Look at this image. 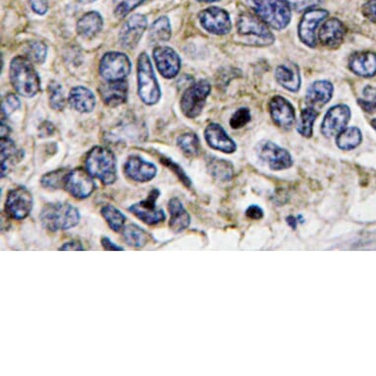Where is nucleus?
Here are the masks:
<instances>
[{
  "mask_svg": "<svg viewBox=\"0 0 376 376\" xmlns=\"http://www.w3.org/2000/svg\"><path fill=\"white\" fill-rule=\"evenodd\" d=\"M10 81L18 94L33 98L40 91V79L32 61L26 56H16L10 63Z\"/></svg>",
  "mask_w": 376,
  "mask_h": 376,
  "instance_id": "1",
  "label": "nucleus"
},
{
  "mask_svg": "<svg viewBox=\"0 0 376 376\" xmlns=\"http://www.w3.org/2000/svg\"><path fill=\"white\" fill-rule=\"evenodd\" d=\"M43 226L51 232L67 231L78 225L81 216L78 209L67 202L49 203L40 215Z\"/></svg>",
  "mask_w": 376,
  "mask_h": 376,
  "instance_id": "2",
  "label": "nucleus"
},
{
  "mask_svg": "<svg viewBox=\"0 0 376 376\" xmlns=\"http://www.w3.org/2000/svg\"><path fill=\"white\" fill-rule=\"evenodd\" d=\"M86 171L98 178L104 185H113L117 180V158L110 149L96 146L91 149L86 156Z\"/></svg>",
  "mask_w": 376,
  "mask_h": 376,
  "instance_id": "3",
  "label": "nucleus"
},
{
  "mask_svg": "<svg viewBox=\"0 0 376 376\" xmlns=\"http://www.w3.org/2000/svg\"><path fill=\"white\" fill-rule=\"evenodd\" d=\"M255 14L268 26L283 30L291 22L292 8L289 0H248Z\"/></svg>",
  "mask_w": 376,
  "mask_h": 376,
  "instance_id": "4",
  "label": "nucleus"
},
{
  "mask_svg": "<svg viewBox=\"0 0 376 376\" xmlns=\"http://www.w3.org/2000/svg\"><path fill=\"white\" fill-rule=\"evenodd\" d=\"M138 95L144 104L156 105L161 99V89L150 58L142 53L137 64Z\"/></svg>",
  "mask_w": 376,
  "mask_h": 376,
  "instance_id": "5",
  "label": "nucleus"
},
{
  "mask_svg": "<svg viewBox=\"0 0 376 376\" xmlns=\"http://www.w3.org/2000/svg\"><path fill=\"white\" fill-rule=\"evenodd\" d=\"M210 92V83L204 79L187 88L180 99V108L183 115L189 119H196L202 113Z\"/></svg>",
  "mask_w": 376,
  "mask_h": 376,
  "instance_id": "6",
  "label": "nucleus"
},
{
  "mask_svg": "<svg viewBox=\"0 0 376 376\" xmlns=\"http://www.w3.org/2000/svg\"><path fill=\"white\" fill-rule=\"evenodd\" d=\"M237 32L242 37L250 38V44L269 45L274 42L273 34L259 17L244 13L237 20Z\"/></svg>",
  "mask_w": 376,
  "mask_h": 376,
  "instance_id": "7",
  "label": "nucleus"
},
{
  "mask_svg": "<svg viewBox=\"0 0 376 376\" xmlns=\"http://www.w3.org/2000/svg\"><path fill=\"white\" fill-rule=\"evenodd\" d=\"M130 71L128 56L119 51L106 54L99 62V74L106 81L124 80Z\"/></svg>",
  "mask_w": 376,
  "mask_h": 376,
  "instance_id": "8",
  "label": "nucleus"
},
{
  "mask_svg": "<svg viewBox=\"0 0 376 376\" xmlns=\"http://www.w3.org/2000/svg\"><path fill=\"white\" fill-rule=\"evenodd\" d=\"M158 196H160V191L158 189H153L147 199L133 204L128 210L146 225H158L166 220L164 210L162 208H158L156 205Z\"/></svg>",
  "mask_w": 376,
  "mask_h": 376,
  "instance_id": "9",
  "label": "nucleus"
},
{
  "mask_svg": "<svg viewBox=\"0 0 376 376\" xmlns=\"http://www.w3.org/2000/svg\"><path fill=\"white\" fill-rule=\"evenodd\" d=\"M33 196L26 187L13 188L8 192L5 201V212L15 220H23L30 215L33 209Z\"/></svg>",
  "mask_w": 376,
  "mask_h": 376,
  "instance_id": "10",
  "label": "nucleus"
},
{
  "mask_svg": "<svg viewBox=\"0 0 376 376\" xmlns=\"http://www.w3.org/2000/svg\"><path fill=\"white\" fill-rule=\"evenodd\" d=\"M199 21L206 31L213 35L223 36L232 30V21L225 9L213 8L204 9L199 14Z\"/></svg>",
  "mask_w": 376,
  "mask_h": 376,
  "instance_id": "11",
  "label": "nucleus"
},
{
  "mask_svg": "<svg viewBox=\"0 0 376 376\" xmlns=\"http://www.w3.org/2000/svg\"><path fill=\"white\" fill-rule=\"evenodd\" d=\"M329 12L321 8H312L305 11L298 25V37L309 47H316V31L319 25L328 17Z\"/></svg>",
  "mask_w": 376,
  "mask_h": 376,
  "instance_id": "12",
  "label": "nucleus"
},
{
  "mask_svg": "<svg viewBox=\"0 0 376 376\" xmlns=\"http://www.w3.org/2000/svg\"><path fill=\"white\" fill-rule=\"evenodd\" d=\"M258 156L273 171H282L293 166L291 154L273 142L265 141L260 144Z\"/></svg>",
  "mask_w": 376,
  "mask_h": 376,
  "instance_id": "13",
  "label": "nucleus"
},
{
  "mask_svg": "<svg viewBox=\"0 0 376 376\" xmlns=\"http://www.w3.org/2000/svg\"><path fill=\"white\" fill-rule=\"evenodd\" d=\"M64 187L75 198L85 199L95 191L96 183L87 171L75 169L68 173Z\"/></svg>",
  "mask_w": 376,
  "mask_h": 376,
  "instance_id": "14",
  "label": "nucleus"
},
{
  "mask_svg": "<svg viewBox=\"0 0 376 376\" xmlns=\"http://www.w3.org/2000/svg\"><path fill=\"white\" fill-rule=\"evenodd\" d=\"M148 27V20L144 15L134 14L130 16L119 32V42L126 49H134L141 40Z\"/></svg>",
  "mask_w": 376,
  "mask_h": 376,
  "instance_id": "15",
  "label": "nucleus"
},
{
  "mask_svg": "<svg viewBox=\"0 0 376 376\" xmlns=\"http://www.w3.org/2000/svg\"><path fill=\"white\" fill-rule=\"evenodd\" d=\"M350 119L351 110L348 106H332L324 117L321 132L325 137H334L346 128V124L350 121Z\"/></svg>",
  "mask_w": 376,
  "mask_h": 376,
  "instance_id": "16",
  "label": "nucleus"
},
{
  "mask_svg": "<svg viewBox=\"0 0 376 376\" xmlns=\"http://www.w3.org/2000/svg\"><path fill=\"white\" fill-rule=\"evenodd\" d=\"M154 60L158 71L166 79H173L180 70L181 61L178 54L169 47H157L153 51Z\"/></svg>",
  "mask_w": 376,
  "mask_h": 376,
  "instance_id": "17",
  "label": "nucleus"
},
{
  "mask_svg": "<svg viewBox=\"0 0 376 376\" xmlns=\"http://www.w3.org/2000/svg\"><path fill=\"white\" fill-rule=\"evenodd\" d=\"M124 171L130 180L137 183H148L155 178L158 169L153 163L138 156H131L124 164Z\"/></svg>",
  "mask_w": 376,
  "mask_h": 376,
  "instance_id": "18",
  "label": "nucleus"
},
{
  "mask_svg": "<svg viewBox=\"0 0 376 376\" xmlns=\"http://www.w3.org/2000/svg\"><path fill=\"white\" fill-rule=\"evenodd\" d=\"M269 110L274 124L283 129H291L296 121L294 106L287 99L275 96L269 103Z\"/></svg>",
  "mask_w": 376,
  "mask_h": 376,
  "instance_id": "19",
  "label": "nucleus"
},
{
  "mask_svg": "<svg viewBox=\"0 0 376 376\" xmlns=\"http://www.w3.org/2000/svg\"><path fill=\"white\" fill-rule=\"evenodd\" d=\"M206 142L214 150L232 154L237 150V145L220 124H211L204 132Z\"/></svg>",
  "mask_w": 376,
  "mask_h": 376,
  "instance_id": "20",
  "label": "nucleus"
},
{
  "mask_svg": "<svg viewBox=\"0 0 376 376\" xmlns=\"http://www.w3.org/2000/svg\"><path fill=\"white\" fill-rule=\"evenodd\" d=\"M99 93L106 106H119L128 101V84L126 80L106 81L99 87Z\"/></svg>",
  "mask_w": 376,
  "mask_h": 376,
  "instance_id": "21",
  "label": "nucleus"
},
{
  "mask_svg": "<svg viewBox=\"0 0 376 376\" xmlns=\"http://www.w3.org/2000/svg\"><path fill=\"white\" fill-rule=\"evenodd\" d=\"M345 34L346 29L343 23L336 18H333L324 23L319 31L318 38L324 47L334 49L343 43Z\"/></svg>",
  "mask_w": 376,
  "mask_h": 376,
  "instance_id": "22",
  "label": "nucleus"
},
{
  "mask_svg": "<svg viewBox=\"0 0 376 376\" xmlns=\"http://www.w3.org/2000/svg\"><path fill=\"white\" fill-rule=\"evenodd\" d=\"M68 103L77 112L88 113L94 110L96 106V97L88 88L78 86L70 91Z\"/></svg>",
  "mask_w": 376,
  "mask_h": 376,
  "instance_id": "23",
  "label": "nucleus"
},
{
  "mask_svg": "<svg viewBox=\"0 0 376 376\" xmlns=\"http://www.w3.org/2000/svg\"><path fill=\"white\" fill-rule=\"evenodd\" d=\"M350 69L361 77H373L376 74V54L371 51L357 53L349 61Z\"/></svg>",
  "mask_w": 376,
  "mask_h": 376,
  "instance_id": "24",
  "label": "nucleus"
},
{
  "mask_svg": "<svg viewBox=\"0 0 376 376\" xmlns=\"http://www.w3.org/2000/svg\"><path fill=\"white\" fill-rule=\"evenodd\" d=\"M275 77L282 87L291 92H298L301 87V75L298 65L287 62L279 65Z\"/></svg>",
  "mask_w": 376,
  "mask_h": 376,
  "instance_id": "25",
  "label": "nucleus"
},
{
  "mask_svg": "<svg viewBox=\"0 0 376 376\" xmlns=\"http://www.w3.org/2000/svg\"><path fill=\"white\" fill-rule=\"evenodd\" d=\"M104 19L97 11L86 13L77 22L76 31L80 37L92 38L103 30Z\"/></svg>",
  "mask_w": 376,
  "mask_h": 376,
  "instance_id": "26",
  "label": "nucleus"
},
{
  "mask_svg": "<svg viewBox=\"0 0 376 376\" xmlns=\"http://www.w3.org/2000/svg\"><path fill=\"white\" fill-rule=\"evenodd\" d=\"M333 85L326 80L316 81L310 86L307 93V102L310 108L323 106L331 99L333 96Z\"/></svg>",
  "mask_w": 376,
  "mask_h": 376,
  "instance_id": "27",
  "label": "nucleus"
},
{
  "mask_svg": "<svg viewBox=\"0 0 376 376\" xmlns=\"http://www.w3.org/2000/svg\"><path fill=\"white\" fill-rule=\"evenodd\" d=\"M169 214H171V221H169V228L173 230L174 233H181L187 228L190 225L189 214L187 210H185V206L181 203L180 199L172 198L169 201Z\"/></svg>",
  "mask_w": 376,
  "mask_h": 376,
  "instance_id": "28",
  "label": "nucleus"
},
{
  "mask_svg": "<svg viewBox=\"0 0 376 376\" xmlns=\"http://www.w3.org/2000/svg\"><path fill=\"white\" fill-rule=\"evenodd\" d=\"M22 158V151L16 148V145L8 136L1 137V176L8 173L10 165L15 164Z\"/></svg>",
  "mask_w": 376,
  "mask_h": 376,
  "instance_id": "29",
  "label": "nucleus"
},
{
  "mask_svg": "<svg viewBox=\"0 0 376 376\" xmlns=\"http://www.w3.org/2000/svg\"><path fill=\"white\" fill-rule=\"evenodd\" d=\"M124 241L135 248H141L146 246L149 242V233L142 228L141 226L135 225V224H129L124 226L122 230Z\"/></svg>",
  "mask_w": 376,
  "mask_h": 376,
  "instance_id": "30",
  "label": "nucleus"
},
{
  "mask_svg": "<svg viewBox=\"0 0 376 376\" xmlns=\"http://www.w3.org/2000/svg\"><path fill=\"white\" fill-rule=\"evenodd\" d=\"M172 37L171 22L167 16H161L149 30V40L151 43L167 42Z\"/></svg>",
  "mask_w": 376,
  "mask_h": 376,
  "instance_id": "31",
  "label": "nucleus"
},
{
  "mask_svg": "<svg viewBox=\"0 0 376 376\" xmlns=\"http://www.w3.org/2000/svg\"><path fill=\"white\" fill-rule=\"evenodd\" d=\"M362 140V131L359 128H348L337 135L336 143L341 150L349 151L357 148Z\"/></svg>",
  "mask_w": 376,
  "mask_h": 376,
  "instance_id": "32",
  "label": "nucleus"
},
{
  "mask_svg": "<svg viewBox=\"0 0 376 376\" xmlns=\"http://www.w3.org/2000/svg\"><path fill=\"white\" fill-rule=\"evenodd\" d=\"M102 216L106 220L108 225L113 232L119 233L124 230L126 224V217L122 214L121 211L117 209L113 205H106L102 208Z\"/></svg>",
  "mask_w": 376,
  "mask_h": 376,
  "instance_id": "33",
  "label": "nucleus"
},
{
  "mask_svg": "<svg viewBox=\"0 0 376 376\" xmlns=\"http://www.w3.org/2000/svg\"><path fill=\"white\" fill-rule=\"evenodd\" d=\"M318 117V113L314 108H307L301 110L296 130L303 137H312L314 132V124Z\"/></svg>",
  "mask_w": 376,
  "mask_h": 376,
  "instance_id": "34",
  "label": "nucleus"
},
{
  "mask_svg": "<svg viewBox=\"0 0 376 376\" xmlns=\"http://www.w3.org/2000/svg\"><path fill=\"white\" fill-rule=\"evenodd\" d=\"M208 167H209L210 173L217 180L228 181L232 178L233 174L232 164L225 160H220L216 158H211Z\"/></svg>",
  "mask_w": 376,
  "mask_h": 376,
  "instance_id": "35",
  "label": "nucleus"
},
{
  "mask_svg": "<svg viewBox=\"0 0 376 376\" xmlns=\"http://www.w3.org/2000/svg\"><path fill=\"white\" fill-rule=\"evenodd\" d=\"M178 145L188 157H197L200 153V141L196 133H185L178 136Z\"/></svg>",
  "mask_w": 376,
  "mask_h": 376,
  "instance_id": "36",
  "label": "nucleus"
},
{
  "mask_svg": "<svg viewBox=\"0 0 376 376\" xmlns=\"http://www.w3.org/2000/svg\"><path fill=\"white\" fill-rule=\"evenodd\" d=\"M69 172L65 169H58V171L51 172L45 174L40 180L43 187L49 188V189L56 190L58 188L64 187L65 180Z\"/></svg>",
  "mask_w": 376,
  "mask_h": 376,
  "instance_id": "37",
  "label": "nucleus"
},
{
  "mask_svg": "<svg viewBox=\"0 0 376 376\" xmlns=\"http://www.w3.org/2000/svg\"><path fill=\"white\" fill-rule=\"evenodd\" d=\"M26 58L32 62L37 63V64H42L45 62V58H47V45L40 40H34L28 45L26 47Z\"/></svg>",
  "mask_w": 376,
  "mask_h": 376,
  "instance_id": "38",
  "label": "nucleus"
},
{
  "mask_svg": "<svg viewBox=\"0 0 376 376\" xmlns=\"http://www.w3.org/2000/svg\"><path fill=\"white\" fill-rule=\"evenodd\" d=\"M49 105L56 110H62L65 108V97L62 86L56 81H51L49 85Z\"/></svg>",
  "mask_w": 376,
  "mask_h": 376,
  "instance_id": "39",
  "label": "nucleus"
},
{
  "mask_svg": "<svg viewBox=\"0 0 376 376\" xmlns=\"http://www.w3.org/2000/svg\"><path fill=\"white\" fill-rule=\"evenodd\" d=\"M146 0H113V12L119 18L126 17Z\"/></svg>",
  "mask_w": 376,
  "mask_h": 376,
  "instance_id": "40",
  "label": "nucleus"
},
{
  "mask_svg": "<svg viewBox=\"0 0 376 376\" xmlns=\"http://www.w3.org/2000/svg\"><path fill=\"white\" fill-rule=\"evenodd\" d=\"M21 106L20 99L14 94H8L2 102V117H8Z\"/></svg>",
  "mask_w": 376,
  "mask_h": 376,
  "instance_id": "41",
  "label": "nucleus"
},
{
  "mask_svg": "<svg viewBox=\"0 0 376 376\" xmlns=\"http://www.w3.org/2000/svg\"><path fill=\"white\" fill-rule=\"evenodd\" d=\"M250 119L251 115L248 108H242L233 113L230 124L233 128L239 129L246 126L250 121Z\"/></svg>",
  "mask_w": 376,
  "mask_h": 376,
  "instance_id": "42",
  "label": "nucleus"
},
{
  "mask_svg": "<svg viewBox=\"0 0 376 376\" xmlns=\"http://www.w3.org/2000/svg\"><path fill=\"white\" fill-rule=\"evenodd\" d=\"M362 13L368 18L369 21L376 23V0H368L362 6Z\"/></svg>",
  "mask_w": 376,
  "mask_h": 376,
  "instance_id": "43",
  "label": "nucleus"
},
{
  "mask_svg": "<svg viewBox=\"0 0 376 376\" xmlns=\"http://www.w3.org/2000/svg\"><path fill=\"white\" fill-rule=\"evenodd\" d=\"M32 10L38 15H45L49 10L47 0H30Z\"/></svg>",
  "mask_w": 376,
  "mask_h": 376,
  "instance_id": "44",
  "label": "nucleus"
},
{
  "mask_svg": "<svg viewBox=\"0 0 376 376\" xmlns=\"http://www.w3.org/2000/svg\"><path fill=\"white\" fill-rule=\"evenodd\" d=\"M296 10H309L318 4V0H290Z\"/></svg>",
  "mask_w": 376,
  "mask_h": 376,
  "instance_id": "45",
  "label": "nucleus"
},
{
  "mask_svg": "<svg viewBox=\"0 0 376 376\" xmlns=\"http://www.w3.org/2000/svg\"><path fill=\"white\" fill-rule=\"evenodd\" d=\"M60 250L62 251H83L85 248H83L82 244L79 241H69L65 242L60 246Z\"/></svg>",
  "mask_w": 376,
  "mask_h": 376,
  "instance_id": "46",
  "label": "nucleus"
},
{
  "mask_svg": "<svg viewBox=\"0 0 376 376\" xmlns=\"http://www.w3.org/2000/svg\"><path fill=\"white\" fill-rule=\"evenodd\" d=\"M246 216L249 219L260 220L263 217V210L257 205H251L246 210Z\"/></svg>",
  "mask_w": 376,
  "mask_h": 376,
  "instance_id": "47",
  "label": "nucleus"
},
{
  "mask_svg": "<svg viewBox=\"0 0 376 376\" xmlns=\"http://www.w3.org/2000/svg\"><path fill=\"white\" fill-rule=\"evenodd\" d=\"M102 246H103L104 249L106 251H124V248L121 246H117L115 242H112V239H108V237H104L101 239Z\"/></svg>",
  "mask_w": 376,
  "mask_h": 376,
  "instance_id": "48",
  "label": "nucleus"
},
{
  "mask_svg": "<svg viewBox=\"0 0 376 376\" xmlns=\"http://www.w3.org/2000/svg\"><path fill=\"white\" fill-rule=\"evenodd\" d=\"M364 95L366 101L371 102V103H376V89L375 88L368 86L364 90Z\"/></svg>",
  "mask_w": 376,
  "mask_h": 376,
  "instance_id": "49",
  "label": "nucleus"
},
{
  "mask_svg": "<svg viewBox=\"0 0 376 376\" xmlns=\"http://www.w3.org/2000/svg\"><path fill=\"white\" fill-rule=\"evenodd\" d=\"M54 132V126L49 122H44V124L40 126V136H49L53 134Z\"/></svg>",
  "mask_w": 376,
  "mask_h": 376,
  "instance_id": "50",
  "label": "nucleus"
},
{
  "mask_svg": "<svg viewBox=\"0 0 376 376\" xmlns=\"http://www.w3.org/2000/svg\"><path fill=\"white\" fill-rule=\"evenodd\" d=\"M287 222L289 226H291L293 228H296V225H298V219L294 218L293 216L287 217Z\"/></svg>",
  "mask_w": 376,
  "mask_h": 376,
  "instance_id": "51",
  "label": "nucleus"
},
{
  "mask_svg": "<svg viewBox=\"0 0 376 376\" xmlns=\"http://www.w3.org/2000/svg\"><path fill=\"white\" fill-rule=\"evenodd\" d=\"M77 1L80 2V3L82 4H89L96 1V0H77Z\"/></svg>",
  "mask_w": 376,
  "mask_h": 376,
  "instance_id": "52",
  "label": "nucleus"
},
{
  "mask_svg": "<svg viewBox=\"0 0 376 376\" xmlns=\"http://www.w3.org/2000/svg\"><path fill=\"white\" fill-rule=\"evenodd\" d=\"M198 2H205V3H210V2L220 1V0H196Z\"/></svg>",
  "mask_w": 376,
  "mask_h": 376,
  "instance_id": "53",
  "label": "nucleus"
},
{
  "mask_svg": "<svg viewBox=\"0 0 376 376\" xmlns=\"http://www.w3.org/2000/svg\"><path fill=\"white\" fill-rule=\"evenodd\" d=\"M371 126H373V128L375 129V130L376 131V117L371 121Z\"/></svg>",
  "mask_w": 376,
  "mask_h": 376,
  "instance_id": "54",
  "label": "nucleus"
},
{
  "mask_svg": "<svg viewBox=\"0 0 376 376\" xmlns=\"http://www.w3.org/2000/svg\"><path fill=\"white\" fill-rule=\"evenodd\" d=\"M375 108H376V103H375Z\"/></svg>",
  "mask_w": 376,
  "mask_h": 376,
  "instance_id": "55",
  "label": "nucleus"
}]
</instances>
